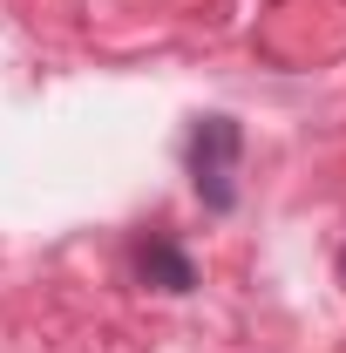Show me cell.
I'll list each match as a JSON object with an SVG mask.
<instances>
[{"label": "cell", "instance_id": "3", "mask_svg": "<svg viewBox=\"0 0 346 353\" xmlns=\"http://www.w3.org/2000/svg\"><path fill=\"white\" fill-rule=\"evenodd\" d=\"M340 272H346V259H340Z\"/></svg>", "mask_w": 346, "mask_h": 353}, {"label": "cell", "instance_id": "1", "mask_svg": "<svg viewBox=\"0 0 346 353\" xmlns=\"http://www.w3.org/2000/svg\"><path fill=\"white\" fill-rule=\"evenodd\" d=\"M238 150H245V130L231 123V116H204L197 130H190V183H197V197L211 204V211H231V176H238Z\"/></svg>", "mask_w": 346, "mask_h": 353}, {"label": "cell", "instance_id": "2", "mask_svg": "<svg viewBox=\"0 0 346 353\" xmlns=\"http://www.w3.org/2000/svg\"><path fill=\"white\" fill-rule=\"evenodd\" d=\"M136 279H143V285H156V292H190V285H197V265L183 259V245H176V238L150 231V238L136 245Z\"/></svg>", "mask_w": 346, "mask_h": 353}]
</instances>
